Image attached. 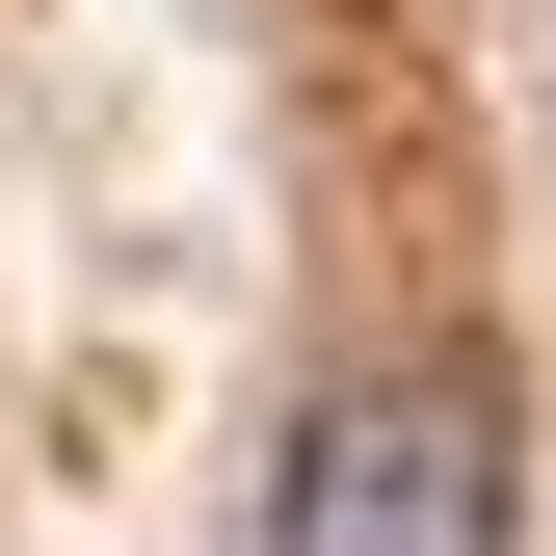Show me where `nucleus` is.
<instances>
[{
  "mask_svg": "<svg viewBox=\"0 0 556 556\" xmlns=\"http://www.w3.org/2000/svg\"><path fill=\"white\" fill-rule=\"evenodd\" d=\"M504 371H451V344H397V371H344L292 477H265V556H504Z\"/></svg>",
  "mask_w": 556,
  "mask_h": 556,
  "instance_id": "nucleus-1",
  "label": "nucleus"
}]
</instances>
